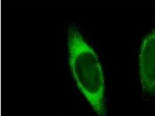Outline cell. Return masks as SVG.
<instances>
[{
    "instance_id": "1",
    "label": "cell",
    "mask_w": 155,
    "mask_h": 116,
    "mask_svg": "<svg viewBox=\"0 0 155 116\" xmlns=\"http://www.w3.org/2000/svg\"><path fill=\"white\" fill-rule=\"evenodd\" d=\"M69 61L78 86L99 116H106L105 83L96 53L74 27L69 30Z\"/></svg>"
},
{
    "instance_id": "2",
    "label": "cell",
    "mask_w": 155,
    "mask_h": 116,
    "mask_svg": "<svg viewBox=\"0 0 155 116\" xmlns=\"http://www.w3.org/2000/svg\"><path fill=\"white\" fill-rule=\"evenodd\" d=\"M139 70L142 89L145 93L155 92V31L144 39L139 55Z\"/></svg>"
}]
</instances>
